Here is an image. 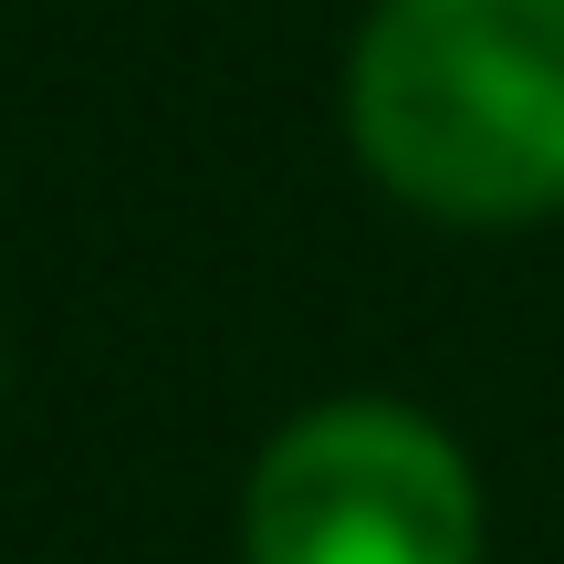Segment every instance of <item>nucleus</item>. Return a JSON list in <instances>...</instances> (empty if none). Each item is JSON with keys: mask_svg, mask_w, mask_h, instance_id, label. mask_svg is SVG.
Instances as JSON below:
<instances>
[{"mask_svg": "<svg viewBox=\"0 0 564 564\" xmlns=\"http://www.w3.org/2000/svg\"><path fill=\"white\" fill-rule=\"evenodd\" d=\"M345 137L449 230L564 209V0H377L345 53Z\"/></svg>", "mask_w": 564, "mask_h": 564, "instance_id": "f257e3e1", "label": "nucleus"}, {"mask_svg": "<svg viewBox=\"0 0 564 564\" xmlns=\"http://www.w3.org/2000/svg\"><path fill=\"white\" fill-rule=\"evenodd\" d=\"M241 564H481V481L440 419L324 398L251 460Z\"/></svg>", "mask_w": 564, "mask_h": 564, "instance_id": "f03ea898", "label": "nucleus"}]
</instances>
